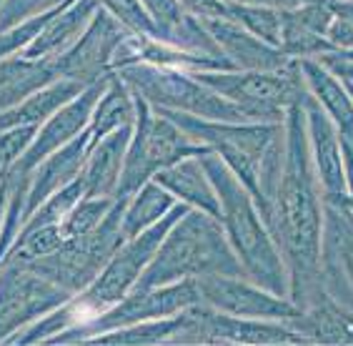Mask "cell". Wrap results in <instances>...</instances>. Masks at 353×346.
Listing matches in <instances>:
<instances>
[{
	"instance_id": "cell-1",
	"label": "cell",
	"mask_w": 353,
	"mask_h": 346,
	"mask_svg": "<svg viewBox=\"0 0 353 346\" xmlns=\"http://www.w3.org/2000/svg\"><path fill=\"white\" fill-rule=\"evenodd\" d=\"M306 93V90H303ZM285 161L265 226L288 269V299L296 306L321 286L323 189L316 176L301 98L285 110Z\"/></svg>"
},
{
	"instance_id": "cell-2",
	"label": "cell",
	"mask_w": 353,
	"mask_h": 346,
	"mask_svg": "<svg viewBox=\"0 0 353 346\" xmlns=\"http://www.w3.org/2000/svg\"><path fill=\"white\" fill-rule=\"evenodd\" d=\"M201 163L218 193L221 224H223L225 238H228L233 253L241 261L243 276L279 296H288L285 261L248 189L238 181L236 173L213 151L203 153Z\"/></svg>"
},
{
	"instance_id": "cell-3",
	"label": "cell",
	"mask_w": 353,
	"mask_h": 346,
	"mask_svg": "<svg viewBox=\"0 0 353 346\" xmlns=\"http://www.w3.org/2000/svg\"><path fill=\"white\" fill-rule=\"evenodd\" d=\"M208 273L243 276V269L225 238L223 224L208 216L205 211L188 209L168 229L156 256L145 266L136 286H163Z\"/></svg>"
},
{
	"instance_id": "cell-4",
	"label": "cell",
	"mask_w": 353,
	"mask_h": 346,
	"mask_svg": "<svg viewBox=\"0 0 353 346\" xmlns=\"http://www.w3.org/2000/svg\"><path fill=\"white\" fill-rule=\"evenodd\" d=\"M133 98H136V123L125 151L116 196H133L158 171L168 169L188 156H203L211 151L185 136L168 115L158 113L141 95L133 93Z\"/></svg>"
},
{
	"instance_id": "cell-5",
	"label": "cell",
	"mask_w": 353,
	"mask_h": 346,
	"mask_svg": "<svg viewBox=\"0 0 353 346\" xmlns=\"http://www.w3.org/2000/svg\"><path fill=\"white\" fill-rule=\"evenodd\" d=\"M156 108V106H153ZM158 113L168 115L185 136L196 143L211 148L228 169L236 173V178L248 189L253 201L259 198V166L265 148L281 133L283 123H233V121H208L198 115L181 113V110L156 108ZM285 121V118H283Z\"/></svg>"
},
{
	"instance_id": "cell-6",
	"label": "cell",
	"mask_w": 353,
	"mask_h": 346,
	"mask_svg": "<svg viewBox=\"0 0 353 346\" xmlns=\"http://www.w3.org/2000/svg\"><path fill=\"white\" fill-rule=\"evenodd\" d=\"M125 86L143 101L156 108L181 110V113L208 118V121H233L245 123L251 121L238 103L218 95L208 86L196 81L190 73L178 68H161L148 63H133L125 68L116 70Z\"/></svg>"
},
{
	"instance_id": "cell-7",
	"label": "cell",
	"mask_w": 353,
	"mask_h": 346,
	"mask_svg": "<svg viewBox=\"0 0 353 346\" xmlns=\"http://www.w3.org/2000/svg\"><path fill=\"white\" fill-rule=\"evenodd\" d=\"M190 75L223 95L228 101L238 103L256 123H283L288 106L299 101L306 83L301 78L299 61L291 73H268V70H190Z\"/></svg>"
},
{
	"instance_id": "cell-8",
	"label": "cell",
	"mask_w": 353,
	"mask_h": 346,
	"mask_svg": "<svg viewBox=\"0 0 353 346\" xmlns=\"http://www.w3.org/2000/svg\"><path fill=\"white\" fill-rule=\"evenodd\" d=\"M168 344H243V346H283L311 344L288 321L245 319L216 311L205 304H193L181 314V324Z\"/></svg>"
},
{
	"instance_id": "cell-9",
	"label": "cell",
	"mask_w": 353,
	"mask_h": 346,
	"mask_svg": "<svg viewBox=\"0 0 353 346\" xmlns=\"http://www.w3.org/2000/svg\"><path fill=\"white\" fill-rule=\"evenodd\" d=\"M70 299V294L46 276L35 273L26 261L3 258L0 264V341L18 329Z\"/></svg>"
},
{
	"instance_id": "cell-10",
	"label": "cell",
	"mask_w": 353,
	"mask_h": 346,
	"mask_svg": "<svg viewBox=\"0 0 353 346\" xmlns=\"http://www.w3.org/2000/svg\"><path fill=\"white\" fill-rule=\"evenodd\" d=\"M198 286L196 278H181L173 284L163 286H133L118 304L95 316L85 329L75 334L73 341H85L93 334L110 331V329H121V326L138 324V321H153V319H168L178 316L193 304H198Z\"/></svg>"
},
{
	"instance_id": "cell-11",
	"label": "cell",
	"mask_w": 353,
	"mask_h": 346,
	"mask_svg": "<svg viewBox=\"0 0 353 346\" xmlns=\"http://www.w3.org/2000/svg\"><path fill=\"white\" fill-rule=\"evenodd\" d=\"M196 286L201 304L211 306L216 311L231 314V316L293 321L301 314V309L288 296L268 291L263 286L248 281L245 276L208 273V276H198Z\"/></svg>"
},
{
	"instance_id": "cell-12",
	"label": "cell",
	"mask_w": 353,
	"mask_h": 346,
	"mask_svg": "<svg viewBox=\"0 0 353 346\" xmlns=\"http://www.w3.org/2000/svg\"><path fill=\"white\" fill-rule=\"evenodd\" d=\"M125 33H128V28L118 18H113L105 8H98V13L93 15V21L83 30L81 38L65 53L55 58L61 75L81 81L83 86H90V83L110 75L113 73L110 55Z\"/></svg>"
},
{
	"instance_id": "cell-13",
	"label": "cell",
	"mask_w": 353,
	"mask_h": 346,
	"mask_svg": "<svg viewBox=\"0 0 353 346\" xmlns=\"http://www.w3.org/2000/svg\"><path fill=\"white\" fill-rule=\"evenodd\" d=\"M110 78H113V73L101 78V81L90 83V86H85L73 101H68L63 108L55 110V113L48 118L46 126L35 133V138L30 141L26 153L18 158V163H15L10 171H15V173H30L43 158L50 156L53 151H58L61 146H65V143L73 141L78 133H83V131L88 128L95 103L101 101V95L105 93ZM10 171H8V173H10Z\"/></svg>"
},
{
	"instance_id": "cell-14",
	"label": "cell",
	"mask_w": 353,
	"mask_h": 346,
	"mask_svg": "<svg viewBox=\"0 0 353 346\" xmlns=\"http://www.w3.org/2000/svg\"><path fill=\"white\" fill-rule=\"evenodd\" d=\"M321 286L353 311V218L323 198L321 229Z\"/></svg>"
},
{
	"instance_id": "cell-15",
	"label": "cell",
	"mask_w": 353,
	"mask_h": 346,
	"mask_svg": "<svg viewBox=\"0 0 353 346\" xmlns=\"http://www.w3.org/2000/svg\"><path fill=\"white\" fill-rule=\"evenodd\" d=\"M201 23L233 68L268 70V73H291L296 68V58L285 55L271 43L261 41L259 35L248 33L231 18H201Z\"/></svg>"
},
{
	"instance_id": "cell-16",
	"label": "cell",
	"mask_w": 353,
	"mask_h": 346,
	"mask_svg": "<svg viewBox=\"0 0 353 346\" xmlns=\"http://www.w3.org/2000/svg\"><path fill=\"white\" fill-rule=\"evenodd\" d=\"M301 106L306 113L308 146H311L316 176H319V184L323 189V198L343 196V193H348V186L346 173H343V158H341L339 131L326 115V110L319 106V101L308 93V88L301 95Z\"/></svg>"
},
{
	"instance_id": "cell-17",
	"label": "cell",
	"mask_w": 353,
	"mask_h": 346,
	"mask_svg": "<svg viewBox=\"0 0 353 346\" xmlns=\"http://www.w3.org/2000/svg\"><path fill=\"white\" fill-rule=\"evenodd\" d=\"M333 21L331 0H311L281 10V50L291 58H321L333 53L326 30Z\"/></svg>"
},
{
	"instance_id": "cell-18",
	"label": "cell",
	"mask_w": 353,
	"mask_h": 346,
	"mask_svg": "<svg viewBox=\"0 0 353 346\" xmlns=\"http://www.w3.org/2000/svg\"><path fill=\"white\" fill-rule=\"evenodd\" d=\"M299 309L301 314L288 324L311 344L353 346V311L333 299L323 286H319Z\"/></svg>"
},
{
	"instance_id": "cell-19",
	"label": "cell",
	"mask_w": 353,
	"mask_h": 346,
	"mask_svg": "<svg viewBox=\"0 0 353 346\" xmlns=\"http://www.w3.org/2000/svg\"><path fill=\"white\" fill-rule=\"evenodd\" d=\"M301 78L306 83L308 93L326 110L331 123L339 131L341 151H353V98L346 83L319 61V58H296Z\"/></svg>"
},
{
	"instance_id": "cell-20",
	"label": "cell",
	"mask_w": 353,
	"mask_h": 346,
	"mask_svg": "<svg viewBox=\"0 0 353 346\" xmlns=\"http://www.w3.org/2000/svg\"><path fill=\"white\" fill-rule=\"evenodd\" d=\"M90 133L88 128L78 133L73 141L53 151L50 156L43 158L33 171H30V184H28V201H26V218L33 213L38 206L46 201L50 193L68 186L73 178L81 176L83 161L88 156Z\"/></svg>"
},
{
	"instance_id": "cell-21",
	"label": "cell",
	"mask_w": 353,
	"mask_h": 346,
	"mask_svg": "<svg viewBox=\"0 0 353 346\" xmlns=\"http://www.w3.org/2000/svg\"><path fill=\"white\" fill-rule=\"evenodd\" d=\"M130 136H133V123L110 131L108 136H103L95 146H90L88 156H85L81 169V181H83V189H85L83 196L116 198Z\"/></svg>"
},
{
	"instance_id": "cell-22",
	"label": "cell",
	"mask_w": 353,
	"mask_h": 346,
	"mask_svg": "<svg viewBox=\"0 0 353 346\" xmlns=\"http://www.w3.org/2000/svg\"><path fill=\"white\" fill-rule=\"evenodd\" d=\"M98 8H101L98 0H73L63 13L55 15L53 21L23 48L21 55L30 61L63 55L83 35V30L93 21V15L98 13Z\"/></svg>"
},
{
	"instance_id": "cell-23",
	"label": "cell",
	"mask_w": 353,
	"mask_h": 346,
	"mask_svg": "<svg viewBox=\"0 0 353 346\" xmlns=\"http://www.w3.org/2000/svg\"><path fill=\"white\" fill-rule=\"evenodd\" d=\"M153 181L163 186L165 191H170L185 206L205 211L208 216L221 221V201H218L216 189H213L211 178L201 163V156H188L168 166V169L158 171Z\"/></svg>"
},
{
	"instance_id": "cell-24",
	"label": "cell",
	"mask_w": 353,
	"mask_h": 346,
	"mask_svg": "<svg viewBox=\"0 0 353 346\" xmlns=\"http://www.w3.org/2000/svg\"><path fill=\"white\" fill-rule=\"evenodd\" d=\"M58 78L63 75L58 70L55 58H41V61H30L23 55L0 58V113L18 106L28 95L46 88L48 83L58 81Z\"/></svg>"
},
{
	"instance_id": "cell-25",
	"label": "cell",
	"mask_w": 353,
	"mask_h": 346,
	"mask_svg": "<svg viewBox=\"0 0 353 346\" xmlns=\"http://www.w3.org/2000/svg\"><path fill=\"white\" fill-rule=\"evenodd\" d=\"M83 88L85 86L81 81H73V78H58V81L48 83L46 88L35 90L18 106L3 110L0 113V131L15 128V126H38L41 121L50 118L58 108H63L68 101H73Z\"/></svg>"
},
{
	"instance_id": "cell-26",
	"label": "cell",
	"mask_w": 353,
	"mask_h": 346,
	"mask_svg": "<svg viewBox=\"0 0 353 346\" xmlns=\"http://www.w3.org/2000/svg\"><path fill=\"white\" fill-rule=\"evenodd\" d=\"M176 204L178 198L170 191H165L161 184H156L153 178L145 181L128 198V206H125V213H123V236L125 238L138 236L141 231H145L148 226L161 221Z\"/></svg>"
},
{
	"instance_id": "cell-27",
	"label": "cell",
	"mask_w": 353,
	"mask_h": 346,
	"mask_svg": "<svg viewBox=\"0 0 353 346\" xmlns=\"http://www.w3.org/2000/svg\"><path fill=\"white\" fill-rule=\"evenodd\" d=\"M181 324V314L168 319L138 321V324L110 329V331L93 334L83 344H123V346H148V344H168V339L176 334Z\"/></svg>"
},
{
	"instance_id": "cell-28",
	"label": "cell",
	"mask_w": 353,
	"mask_h": 346,
	"mask_svg": "<svg viewBox=\"0 0 353 346\" xmlns=\"http://www.w3.org/2000/svg\"><path fill=\"white\" fill-rule=\"evenodd\" d=\"M231 21L243 26L248 33L259 35L261 41L281 48V10L259 3H243V0H228Z\"/></svg>"
},
{
	"instance_id": "cell-29",
	"label": "cell",
	"mask_w": 353,
	"mask_h": 346,
	"mask_svg": "<svg viewBox=\"0 0 353 346\" xmlns=\"http://www.w3.org/2000/svg\"><path fill=\"white\" fill-rule=\"evenodd\" d=\"M113 201H116V198H110V196H98V198L83 196L81 201L65 213V218H63L61 224H58L61 236L65 238V241H70V238H78V236H83V233L93 231L95 226L103 221V216L110 211Z\"/></svg>"
},
{
	"instance_id": "cell-30",
	"label": "cell",
	"mask_w": 353,
	"mask_h": 346,
	"mask_svg": "<svg viewBox=\"0 0 353 346\" xmlns=\"http://www.w3.org/2000/svg\"><path fill=\"white\" fill-rule=\"evenodd\" d=\"M98 3H101L113 18H118L128 30L158 38L156 23H153V18L148 15V10L143 8L141 0H98Z\"/></svg>"
},
{
	"instance_id": "cell-31",
	"label": "cell",
	"mask_w": 353,
	"mask_h": 346,
	"mask_svg": "<svg viewBox=\"0 0 353 346\" xmlns=\"http://www.w3.org/2000/svg\"><path fill=\"white\" fill-rule=\"evenodd\" d=\"M33 138L35 126H15V128L0 131V176H6L18 163V158L26 153Z\"/></svg>"
},
{
	"instance_id": "cell-32",
	"label": "cell",
	"mask_w": 353,
	"mask_h": 346,
	"mask_svg": "<svg viewBox=\"0 0 353 346\" xmlns=\"http://www.w3.org/2000/svg\"><path fill=\"white\" fill-rule=\"evenodd\" d=\"M58 3H63V0H3L0 3V33L8 30V28L18 26L21 21L30 18V15L50 10Z\"/></svg>"
},
{
	"instance_id": "cell-33",
	"label": "cell",
	"mask_w": 353,
	"mask_h": 346,
	"mask_svg": "<svg viewBox=\"0 0 353 346\" xmlns=\"http://www.w3.org/2000/svg\"><path fill=\"white\" fill-rule=\"evenodd\" d=\"M178 3L196 18H231L228 0H178Z\"/></svg>"
},
{
	"instance_id": "cell-34",
	"label": "cell",
	"mask_w": 353,
	"mask_h": 346,
	"mask_svg": "<svg viewBox=\"0 0 353 346\" xmlns=\"http://www.w3.org/2000/svg\"><path fill=\"white\" fill-rule=\"evenodd\" d=\"M323 66H326L331 73H336L341 78V81L346 83H353V61H346V58H339V55H321L319 58Z\"/></svg>"
},
{
	"instance_id": "cell-35",
	"label": "cell",
	"mask_w": 353,
	"mask_h": 346,
	"mask_svg": "<svg viewBox=\"0 0 353 346\" xmlns=\"http://www.w3.org/2000/svg\"><path fill=\"white\" fill-rule=\"evenodd\" d=\"M243 3H259V6H271V8H279V10H288V8H299L303 3H311V0H243Z\"/></svg>"
},
{
	"instance_id": "cell-36",
	"label": "cell",
	"mask_w": 353,
	"mask_h": 346,
	"mask_svg": "<svg viewBox=\"0 0 353 346\" xmlns=\"http://www.w3.org/2000/svg\"><path fill=\"white\" fill-rule=\"evenodd\" d=\"M6 184H3V189H0V226H3V216H6Z\"/></svg>"
},
{
	"instance_id": "cell-37",
	"label": "cell",
	"mask_w": 353,
	"mask_h": 346,
	"mask_svg": "<svg viewBox=\"0 0 353 346\" xmlns=\"http://www.w3.org/2000/svg\"><path fill=\"white\" fill-rule=\"evenodd\" d=\"M331 55H339V58H346V61H353V50H343V53H331Z\"/></svg>"
},
{
	"instance_id": "cell-38",
	"label": "cell",
	"mask_w": 353,
	"mask_h": 346,
	"mask_svg": "<svg viewBox=\"0 0 353 346\" xmlns=\"http://www.w3.org/2000/svg\"><path fill=\"white\" fill-rule=\"evenodd\" d=\"M346 83V81H343ZM346 88H348V93H351V98H353V83H346Z\"/></svg>"
},
{
	"instance_id": "cell-39",
	"label": "cell",
	"mask_w": 353,
	"mask_h": 346,
	"mask_svg": "<svg viewBox=\"0 0 353 346\" xmlns=\"http://www.w3.org/2000/svg\"><path fill=\"white\" fill-rule=\"evenodd\" d=\"M0 3H3V0H0Z\"/></svg>"
}]
</instances>
